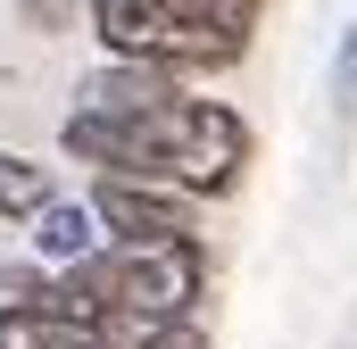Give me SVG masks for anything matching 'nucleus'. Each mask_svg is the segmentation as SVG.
I'll use <instances>...</instances> for the list:
<instances>
[{"label":"nucleus","instance_id":"7ed1b4c3","mask_svg":"<svg viewBox=\"0 0 357 349\" xmlns=\"http://www.w3.org/2000/svg\"><path fill=\"white\" fill-rule=\"evenodd\" d=\"M241 167H250V125L225 100H199L191 108V142H183V158H175V183L191 200H225L241 183Z\"/></svg>","mask_w":357,"mask_h":349},{"label":"nucleus","instance_id":"423d86ee","mask_svg":"<svg viewBox=\"0 0 357 349\" xmlns=\"http://www.w3.org/2000/svg\"><path fill=\"white\" fill-rule=\"evenodd\" d=\"M100 333H108L116 349H208L199 308H191V316H108Z\"/></svg>","mask_w":357,"mask_h":349},{"label":"nucleus","instance_id":"1a4fd4ad","mask_svg":"<svg viewBox=\"0 0 357 349\" xmlns=\"http://www.w3.org/2000/svg\"><path fill=\"white\" fill-rule=\"evenodd\" d=\"M17 8H25V17H33V25H50V34H59V25H67V17H75V0H17Z\"/></svg>","mask_w":357,"mask_h":349},{"label":"nucleus","instance_id":"f03ea898","mask_svg":"<svg viewBox=\"0 0 357 349\" xmlns=\"http://www.w3.org/2000/svg\"><path fill=\"white\" fill-rule=\"evenodd\" d=\"M91 208H100L108 242H191L208 200H191L183 183H158V174H100Z\"/></svg>","mask_w":357,"mask_h":349},{"label":"nucleus","instance_id":"f257e3e1","mask_svg":"<svg viewBox=\"0 0 357 349\" xmlns=\"http://www.w3.org/2000/svg\"><path fill=\"white\" fill-rule=\"evenodd\" d=\"M91 34H100V50H108V59L167 67V75H183V84L225 75V67H241V59H250V34L208 25V17L175 8V0H91Z\"/></svg>","mask_w":357,"mask_h":349},{"label":"nucleus","instance_id":"6e6552de","mask_svg":"<svg viewBox=\"0 0 357 349\" xmlns=\"http://www.w3.org/2000/svg\"><path fill=\"white\" fill-rule=\"evenodd\" d=\"M333 108L357 117V25L341 34V59H333Z\"/></svg>","mask_w":357,"mask_h":349},{"label":"nucleus","instance_id":"39448f33","mask_svg":"<svg viewBox=\"0 0 357 349\" xmlns=\"http://www.w3.org/2000/svg\"><path fill=\"white\" fill-rule=\"evenodd\" d=\"M50 200H59V183H50V167H42V158L0 150V225H33Z\"/></svg>","mask_w":357,"mask_h":349},{"label":"nucleus","instance_id":"20e7f679","mask_svg":"<svg viewBox=\"0 0 357 349\" xmlns=\"http://www.w3.org/2000/svg\"><path fill=\"white\" fill-rule=\"evenodd\" d=\"M91 250H108V225H100V208L91 200H50L42 216H33V258L42 266H75Z\"/></svg>","mask_w":357,"mask_h":349},{"label":"nucleus","instance_id":"0eeeda50","mask_svg":"<svg viewBox=\"0 0 357 349\" xmlns=\"http://www.w3.org/2000/svg\"><path fill=\"white\" fill-rule=\"evenodd\" d=\"M191 17H208V25H233V34H258V17H266V0H175Z\"/></svg>","mask_w":357,"mask_h":349}]
</instances>
